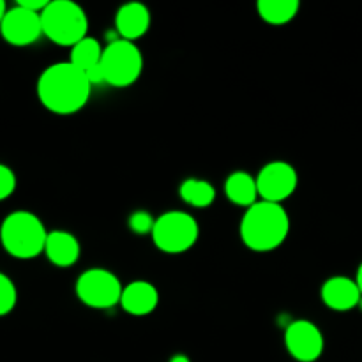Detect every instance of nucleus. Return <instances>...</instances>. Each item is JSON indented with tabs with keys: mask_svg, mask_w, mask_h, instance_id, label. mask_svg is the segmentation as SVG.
<instances>
[{
	"mask_svg": "<svg viewBox=\"0 0 362 362\" xmlns=\"http://www.w3.org/2000/svg\"><path fill=\"white\" fill-rule=\"evenodd\" d=\"M92 85L87 74L71 62H57L46 67L37 80V98L48 112L73 115L90 98Z\"/></svg>",
	"mask_w": 362,
	"mask_h": 362,
	"instance_id": "nucleus-1",
	"label": "nucleus"
},
{
	"mask_svg": "<svg viewBox=\"0 0 362 362\" xmlns=\"http://www.w3.org/2000/svg\"><path fill=\"white\" fill-rule=\"evenodd\" d=\"M244 246L257 253H269L281 246L290 233V218L281 204L257 202L244 212L239 226Z\"/></svg>",
	"mask_w": 362,
	"mask_h": 362,
	"instance_id": "nucleus-2",
	"label": "nucleus"
},
{
	"mask_svg": "<svg viewBox=\"0 0 362 362\" xmlns=\"http://www.w3.org/2000/svg\"><path fill=\"white\" fill-rule=\"evenodd\" d=\"M48 233L34 212L14 211L0 225V244L9 257L32 260L45 253Z\"/></svg>",
	"mask_w": 362,
	"mask_h": 362,
	"instance_id": "nucleus-3",
	"label": "nucleus"
},
{
	"mask_svg": "<svg viewBox=\"0 0 362 362\" xmlns=\"http://www.w3.org/2000/svg\"><path fill=\"white\" fill-rule=\"evenodd\" d=\"M42 34L59 46H71L87 37L88 18L71 0H53L41 13Z\"/></svg>",
	"mask_w": 362,
	"mask_h": 362,
	"instance_id": "nucleus-4",
	"label": "nucleus"
},
{
	"mask_svg": "<svg viewBox=\"0 0 362 362\" xmlns=\"http://www.w3.org/2000/svg\"><path fill=\"white\" fill-rule=\"evenodd\" d=\"M152 243L166 255H180L189 251L200 235L198 221L182 211H170L159 216L152 228Z\"/></svg>",
	"mask_w": 362,
	"mask_h": 362,
	"instance_id": "nucleus-5",
	"label": "nucleus"
},
{
	"mask_svg": "<svg viewBox=\"0 0 362 362\" xmlns=\"http://www.w3.org/2000/svg\"><path fill=\"white\" fill-rule=\"evenodd\" d=\"M101 71L105 83L112 87H129L144 71V55L134 42L115 39L103 52Z\"/></svg>",
	"mask_w": 362,
	"mask_h": 362,
	"instance_id": "nucleus-6",
	"label": "nucleus"
},
{
	"mask_svg": "<svg viewBox=\"0 0 362 362\" xmlns=\"http://www.w3.org/2000/svg\"><path fill=\"white\" fill-rule=\"evenodd\" d=\"M122 290L119 278L106 269H88L76 281L78 299L94 310H110L120 304Z\"/></svg>",
	"mask_w": 362,
	"mask_h": 362,
	"instance_id": "nucleus-7",
	"label": "nucleus"
},
{
	"mask_svg": "<svg viewBox=\"0 0 362 362\" xmlns=\"http://www.w3.org/2000/svg\"><path fill=\"white\" fill-rule=\"evenodd\" d=\"M297 184H299L297 170L286 161L267 163L257 175L258 197L271 204H281L288 200L296 193Z\"/></svg>",
	"mask_w": 362,
	"mask_h": 362,
	"instance_id": "nucleus-8",
	"label": "nucleus"
},
{
	"mask_svg": "<svg viewBox=\"0 0 362 362\" xmlns=\"http://www.w3.org/2000/svg\"><path fill=\"white\" fill-rule=\"evenodd\" d=\"M0 35L11 46H30L42 35L41 14L32 13L25 7L18 6L7 9L6 18L0 25Z\"/></svg>",
	"mask_w": 362,
	"mask_h": 362,
	"instance_id": "nucleus-9",
	"label": "nucleus"
},
{
	"mask_svg": "<svg viewBox=\"0 0 362 362\" xmlns=\"http://www.w3.org/2000/svg\"><path fill=\"white\" fill-rule=\"evenodd\" d=\"M285 345L290 356L299 362H315L324 354V334L310 320H296L286 327Z\"/></svg>",
	"mask_w": 362,
	"mask_h": 362,
	"instance_id": "nucleus-10",
	"label": "nucleus"
},
{
	"mask_svg": "<svg viewBox=\"0 0 362 362\" xmlns=\"http://www.w3.org/2000/svg\"><path fill=\"white\" fill-rule=\"evenodd\" d=\"M322 303L332 311H350L359 306L362 293L356 279L346 276H334L322 286Z\"/></svg>",
	"mask_w": 362,
	"mask_h": 362,
	"instance_id": "nucleus-11",
	"label": "nucleus"
},
{
	"mask_svg": "<svg viewBox=\"0 0 362 362\" xmlns=\"http://www.w3.org/2000/svg\"><path fill=\"white\" fill-rule=\"evenodd\" d=\"M159 304V292L152 283L148 281H131L124 286L120 306L126 313L133 317H145L156 311Z\"/></svg>",
	"mask_w": 362,
	"mask_h": 362,
	"instance_id": "nucleus-12",
	"label": "nucleus"
},
{
	"mask_svg": "<svg viewBox=\"0 0 362 362\" xmlns=\"http://www.w3.org/2000/svg\"><path fill=\"white\" fill-rule=\"evenodd\" d=\"M151 27V13L147 7L140 2L124 4L115 14V28L120 39L126 41H136L141 35L147 34Z\"/></svg>",
	"mask_w": 362,
	"mask_h": 362,
	"instance_id": "nucleus-13",
	"label": "nucleus"
},
{
	"mask_svg": "<svg viewBox=\"0 0 362 362\" xmlns=\"http://www.w3.org/2000/svg\"><path fill=\"white\" fill-rule=\"evenodd\" d=\"M45 255L55 267H73L80 258V243L73 233L55 230V232L48 233Z\"/></svg>",
	"mask_w": 362,
	"mask_h": 362,
	"instance_id": "nucleus-14",
	"label": "nucleus"
},
{
	"mask_svg": "<svg viewBox=\"0 0 362 362\" xmlns=\"http://www.w3.org/2000/svg\"><path fill=\"white\" fill-rule=\"evenodd\" d=\"M225 193L232 204L247 209L257 204L258 198H260L258 197L257 179L247 172H243V170L230 173L228 179L225 180Z\"/></svg>",
	"mask_w": 362,
	"mask_h": 362,
	"instance_id": "nucleus-15",
	"label": "nucleus"
},
{
	"mask_svg": "<svg viewBox=\"0 0 362 362\" xmlns=\"http://www.w3.org/2000/svg\"><path fill=\"white\" fill-rule=\"evenodd\" d=\"M103 52H105V48L99 45V41H95L94 37H88L87 35V37L81 39L78 45H74L71 48L69 62L87 74L101 66Z\"/></svg>",
	"mask_w": 362,
	"mask_h": 362,
	"instance_id": "nucleus-16",
	"label": "nucleus"
},
{
	"mask_svg": "<svg viewBox=\"0 0 362 362\" xmlns=\"http://www.w3.org/2000/svg\"><path fill=\"white\" fill-rule=\"evenodd\" d=\"M258 14L271 25H285L297 16L300 9L299 0H260L257 4Z\"/></svg>",
	"mask_w": 362,
	"mask_h": 362,
	"instance_id": "nucleus-17",
	"label": "nucleus"
},
{
	"mask_svg": "<svg viewBox=\"0 0 362 362\" xmlns=\"http://www.w3.org/2000/svg\"><path fill=\"white\" fill-rule=\"evenodd\" d=\"M179 194L187 205L197 209H205L214 204L216 189L211 182L200 179H187L180 184Z\"/></svg>",
	"mask_w": 362,
	"mask_h": 362,
	"instance_id": "nucleus-18",
	"label": "nucleus"
},
{
	"mask_svg": "<svg viewBox=\"0 0 362 362\" xmlns=\"http://www.w3.org/2000/svg\"><path fill=\"white\" fill-rule=\"evenodd\" d=\"M18 290L9 276L0 272V317H6L16 308Z\"/></svg>",
	"mask_w": 362,
	"mask_h": 362,
	"instance_id": "nucleus-19",
	"label": "nucleus"
},
{
	"mask_svg": "<svg viewBox=\"0 0 362 362\" xmlns=\"http://www.w3.org/2000/svg\"><path fill=\"white\" fill-rule=\"evenodd\" d=\"M129 228L138 235H145V233H152L156 219L148 214L147 211H136L129 216Z\"/></svg>",
	"mask_w": 362,
	"mask_h": 362,
	"instance_id": "nucleus-20",
	"label": "nucleus"
},
{
	"mask_svg": "<svg viewBox=\"0 0 362 362\" xmlns=\"http://www.w3.org/2000/svg\"><path fill=\"white\" fill-rule=\"evenodd\" d=\"M16 191V175L7 165L0 163V202L7 200Z\"/></svg>",
	"mask_w": 362,
	"mask_h": 362,
	"instance_id": "nucleus-21",
	"label": "nucleus"
},
{
	"mask_svg": "<svg viewBox=\"0 0 362 362\" xmlns=\"http://www.w3.org/2000/svg\"><path fill=\"white\" fill-rule=\"evenodd\" d=\"M49 4V0H18V6L25 7V9L32 11V13L41 14L46 9V6Z\"/></svg>",
	"mask_w": 362,
	"mask_h": 362,
	"instance_id": "nucleus-22",
	"label": "nucleus"
},
{
	"mask_svg": "<svg viewBox=\"0 0 362 362\" xmlns=\"http://www.w3.org/2000/svg\"><path fill=\"white\" fill-rule=\"evenodd\" d=\"M170 362H191L189 357L184 356V354H177V356H173L172 359H170Z\"/></svg>",
	"mask_w": 362,
	"mask_h": 362,
	"instance_id": "nucleus-23",
	"label": "nucleus"
},
{
	"mask_svg": "<svg viewBox=\"0 0 362 362\" xmlns=\"http://www.w3.org/2000/svg\"><path fill=\"white\" fill-rule=\"evenodd\" d=\"M6 13H7L6 2H4V0H0V25H2L4 18H6Z\"/></svg>",
	"mask_w": 362,
	"mask_h": 362,
	"instance_id": "nucleus-24",
	"label": "nucleus"
},
{
	"mask_svg": "<svg viewBox=\"0 0 362 362\" xmlns=\"http://www.w3.org/2000/svg\"><path fill=\"white\" fill-rule=\"evenodd\" d=\"M356 283H357V285H359V290H361V293H362V264L359 265V269H357Z\"/></svg>",
	"mask_w": 362,
	"mask_h": 362,
	"instance_id": "nucleus-25",
	"label": "nucleus"
},
{
	"mask_svg": "<svg viewBox=\"0 0 362 362\" xmlns=\"http://www.w3.org/2000/svg\"><path fill=\"white\" fill-rule=\"evenodd\" d=\"M359 308L362 310V299H361V303H359Z\"/></svg>",
	"mask_w": 362,
	"mask_h": 362,
	"instance_id": "nucleus-26",
	"label": "nucleus"
}]
</instances>
